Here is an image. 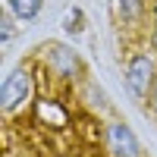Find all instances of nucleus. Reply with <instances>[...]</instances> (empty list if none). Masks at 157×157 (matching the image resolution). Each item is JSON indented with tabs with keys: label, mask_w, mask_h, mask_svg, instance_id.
Listing matches in <instances>:
<instances>
[{
	"label": "nucleus",
	"mask_w": 157,
	"mask_h": 157,
	"mask_svg": "<svg viewBox=\"0 0 157 157\" xmlns=\"http://www.w3.org/2000/svg\"><path fill=\"white\" fill-rule=\"evenodd\" d=\"M29 91H32V78L25 69H16V72H10L3 78V88H0V104H3V110H13V107H19V104L29 98Z\"/></svg>",
	"instance_id": "obj_1"
},
{
	"label": "nucleus",
	"mask_w": 157,
	"mask_h": 157,
	"mask_svg": "<svg viewBox=\"0 0 157 157\" xmlns=\"http://www.w3.org/2000/svg\"><path fill=\"white\" fill-rule=\"evenodd\" d=\"M126 82H129V91L141 98L148 91V85H154V60L148 54H135L126 69Z\"/></svg>",
	"instance_id": "obj_2"
},
{
	"label": "nucleus",
	"mask_w": 157,
	"mask_h": 157,
	"mask_svg": "<svg viewBox=\"0 0 157 157\" xmlns=\"http://www.w3.org/2000/svg\"><path fill=\"white\" fill-rule=\"evenodd\" d=\"M110 148L116 157H138V141L132 135V129H126L123 123L110 126Z\"/></svg>",
	"instance_id": "obj_3"
},
{
	"label": "nucleus",
	"mask_w": 157,
	"mask_h": 157,
	"mask_svg": "<svg viewBox=\"0 0 157 157\" xmlns=\"http://www.w3.org/2000/svg\"><path fill=\"white\" fill-rule=\"evenodd\" d=\"M54 66L60 69V75H72L78 69V60H75V54H69L66 47H57L54 50Z\"/></svg>",
	"instance_id": "obj_4"
},
{
	"label": "nucleus",
	"mask_w": 157,
	"mask_h": 157,
	"mask_svg": "<svg viewBox=\"0 0 157 157\" xmlns=\"http://www.w3.org/2000/svg\"><path fill=\"white\" fill-rule=\"evenodd\" d=\"M10 10L19 19H35L41 13V0H10Z\"/></svg>",
	"instance_id": "obj_5"
},
{
	"label": "nucleus",
	"mask_w": 157,
	"mask_h": 157,
	"mask_svg": "<svg viewBox=\"0 0 157 157\" xmlns=\"http://www.w3.org/2000/svg\"><path fill=\"white\" fill-rule=\"evenodd\" d=\"M141 13V0H120V16L123 19H135Z\"/></svg>",
	"instance_id": "obj_6"
},
{
	"label": "nucleus",
	"mask_w": 157,
	"mask_h": 157,
	"mask_svg": "<svg viewBox=\"0 0 157 157\" xmlns=\"http://www.w3.org/2000/svg\"><path fill=\"white\" fill-rule=\"evenodd\" d=\"M10 35H13V22L10 16H3V41H10Z\"/></svg>",
	"instance_id": "obj_7"
},
{
	"label": "nucleus",
	"mask_w": 157,
	"mask_h": 157,
	"mask_svg": "<svg viewBox=\"0 0 157 157\" xmlns=\"http://www.w3.org/2000/svg\"><path fill=\"white\" fill-rule=\"evenodd\" d=\"M151 107H154V113H157V78H154V85H151Z\"/></svg>",
	"instance_id": "obj_8"
}]
</instances>
